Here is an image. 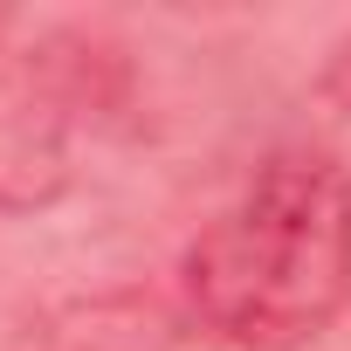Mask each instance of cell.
Masks as SVG:
<instances>
[{
  "label": "cell",
  "mask_w": 351,
  "mask_h": 351,
  "mask_svg": "<svg viewBox=\"0 0 351 351\" xmlns=\"http://www.w3.org/2000/svg\"><path fill=\"white\" fill-rule=\"evenodd\" d=\"M186 303L241 351H303L351 303V172L324 152H276L186 262Z\"/></svg>",
  "instance_id": "1"
},
{
  "label": "cell",
  "mask_w": 351,
  "mask_h": 351,
  "mask_svg": "<svg viewBox=\"0 0 351 351\" xmlns=\"http://www.w3.org/2000/svg\"><path fill=\"white\" fill-rule=\"evenodd\" d=\"M69 186V97L42 62H0V214L49 207Z\"/></svg>",
  "instance_id": "2"
},
{
  "label": "cell",
  "mask_w": 351,
  "mask_h": 351,
  "mask_svg": "<svg viewBox=\"0 0 351 351\" xmlns=\"http://www.w3.org/2000/svg\"><path fill=\"white\" fill-rule=\"evenodd\" d=\"M324 97L351 117V35H337V42H330V56H324Z\"/></svg>",
  "instance_id": "3"
}]
</instances>
